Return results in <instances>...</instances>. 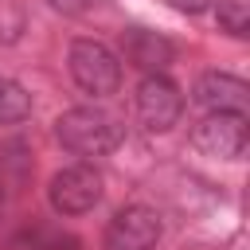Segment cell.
Instances as JSON below:
<instances>
[{
  "instance_id": "7c38bea8",
  "label": "cell",
  "mask_w": 250,
  "mask_h": 250,
  "mask_svg": "<svg viewBox=\"0 0 250 250\" xmlns=\"http://www.w3.org/2000/svg\"><path fill=\"white\" fill-rule=\"evenodd\" d=\"M86 4L90 0H51V8L62 12V16H78V12H86Z\"/></svg>"
},
{
  "instance_id": "ba28073f",
  "label": "cell",
  "mask_w": 250,
  "mask_h": 250,
  "mask_svg": "<svg viewBox=\"0 0 250 250\" xmlns=\"http://www.w3.org/2000/svg\"><path fill=\"white\" fill-rule=\"evenodd\" d=\"M121 51H125V62L137 66L141 74H164L176 59V47L160 31H148V27H129L121 35Z\"/></svg>"
},
{
  "instance_id": "277c9868",
  "label": "cell",
  "mask_w": 250,
  "mask_h": 250,
  "mask_svg": "<svg viewBox=\"0 0 250 250\" xmlns=\"http://www.w3.org/2000/svg\"><path fill=\"white\" fill-rule=\"evenodd\" d=\"M191 145L203 156L215 160H238L250 145V125L246 113H207L195 129H191Z\"/></svg>"
},
{
  "instance_id": "5b68a950",
  "label": "cell",
  "mask_w": 250,
  "mask_h": 250,
  "mask_svg": "<svg viewBox=\"0 0 250 250\" xmlns=\"http://www.w3.org/2000/svg\"><path fill=\"white\" fill-rule=\"evenodd\" d=\"M160 234H164L160 215L152 207H145V203H129L105 223L102 246L105 250H152L160 242Z\"/></svg>"
},
{
  "instance_id": "7a4b0ae2",
  "label": "cell",
  "mask_w": 250,
  "mask_h": 250,
  "mask_svg": "<svg viewBox=\"0 0 250 250\" xmlns=\"http://www.w3.org/2000/svg\"><path fill=\"white\" fill-rule=\"evenodd\" d=\"M66 66L74 86L90 98H109L121 86V59L98 39H74L66 51Z\"/></svg>"
},
{
  "instance_id": "3957f363",
  "label": "cell",
  "mask_w": 250,
  "mask_h": 250,
  "mask_svg": "<svg viewBox=\"0 0 250 250\" xmlns=\"http://www.w3.org/2000/svg\"><path fill=\"white\" fill-rule=\"evenodd\" d=\"M102 191H105L102 188V172L94 164L78 160V164H66V168H59L51 176L47 203H51L55 215H86V211H94L102 203Z\"/></svg>"
},
{
  "instance_id": "30bf717a",
  "label": "cell",
  "mask_w": 250,
  "mask_h": 250,
  "mask_svg": "<svg viewBox=\"0 0 250 250\" xmlns=\"http://www.w3.org/2000/svg\"><path fill=\"white\" fill-rule=\"evenodd\" d=\"M215 20H219V27H223L227 35H234V39H246V35H250V8H246V0H219Z\"/></svg>"
},
{
  "instance_id": "52a82bcc",
  "label": "cell",
  "mask_w": 250,
  "mask_h": 250,
  "mask_svg": "<svg viewBox=\"0 0 250 250\" xmlns=\"http://www.w3.org/2000/svg\"><path fill=\"white\" fill-rule=\"evenodd\" d=\"M195 105L207 109V113H246L250 105V86L234 74H223V70H207L199 74L195 90H191Z\"/></svg>"
},
{
  "instance_id": "9c48e42d",
  "label": "cell",
  "mask_w": 250,
  "mask_h": 250,
  "mask_svg": "<svg viewBox=\"0 0 250 250\" xmlns=\"http://www.w3.org/2000/svg\"><path fill=\"white\" fill-rule=\"evenodd\" d=\"M31 117V94L16 82L0 74V125H20Z\"/></svg>"
},
{
  "instance_id": "6da1fadb",
  "label": "cell",
  "mask_w": 250,
  "mask_h": 250,
  "mask_svg": "<svg viewBox=\"0 0 250 250\" xmlns=\"http://www.w3.org/2000/svg\"><path fill=\"white\" fill-rule=\"evenodd\" d=\"M55 137L74 156H105V152H113L125 141V125H117L98 105H74V109L59 113Z\"/></svg>"
},
{
  "instance_id": "8992f818",
  "label": "cell",
  "mask_w": 250,
  "mask_h": 250,
  "mask_svg": "<svg viewBox=\"0 0 250 250\" xmlns=\"http://www.w3.org/2000/svg\"><path fill=\"white\" fill-rule=\"evenodd\" d=\"M184 113V94L168 74H145L137 86V117L152 133H168Z\"/></svg>"
},
{
  "instance_id": "8fae6325",
  "label": "cell",
  "mask_w": 250,
  "mask_h": 250,
  "mask_svg": "<svg viewBox=\"0 0 250 250\" xmlns=\"http://www.w3.org/2000/svg\"><path fill=\"white\" fill-rule=\"evenodd\" d=\"M176 12H188V16H199V12H207L211 8V0H168Z\"/></svg>"
}]
</instances>
